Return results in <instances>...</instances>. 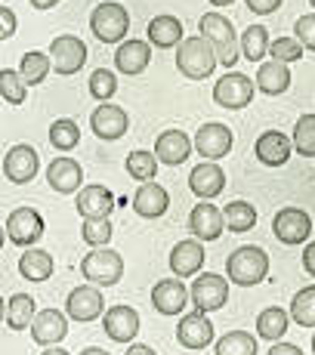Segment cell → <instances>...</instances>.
<instances>
[{
    "mask_svg": "<svg viewBox=\"0 0 315 355\" xmlns=\"http://www.w3.org/2000/svg\"><path fill=\"white\" fill-rule=\"evenodd\" d=\"M198 31L214 46L216 65L232 68L238 62V34H235V25H232L223 12H204L201 22H198Z\"/></svg>",
    "mask_w": 315,
    "mask_h": 355,
    "instance_id": "obj_1",
    "label": "cell"
},
{
    "mask_svg": "<svg viewBox=\"0 0 315 355\" xmlns=\"http://www.w3.org/2000/svg\"><path fill=\"white\" fill-rule=\"evenodd\" d=\"M176 68H180V74H186L189 80L210 78L216 68V53H214V46H210V40H204L201 34L182 37L180 50H176Z\"/></svg>",
    "mask_w": 315,
    "mask_h": 355,
    "instance_id": "obj_2",
    "label": "cell"
},
{
    "mask_svg": "<svg viewBox=\"0 0 315 355\" xmlns=\"http://www.w3.org/2000/svg\"><path fill=\"white\" fill-rule=\"evenodd\" d=\"M225 272H229L232 284L253 288V284L266 282V275H269V257H266L263 248L244 244V248H238L235 254L225 259Z\"/></svg>",
    "mask_w": 315,
    "mask_h": 355,
    "instance_id": "obj_3",
    "label": "cell"
},
{
    "mask_svg": "<svg viewBox=\"0 0 315 355\" xmlns=\"http://www.w3.org/2000/svg\"><path fill=\"white\" fill-rule=\"evenodd\" d=\"M80 272H84L87 282H93V288H112L124 278V259L118 250L96 248L80 259Z\"/></svg>",
    "mask_w": 315,
    "mask_h": 355,
    "instance_id": "obj_4",
    "label": "cell"
},
{
    "mask_svg": "<svg viewBox=\"0 0 315 355\" xmlns=\"http://www.w3.org/2000/svg\"><path fill=\"white\" fill-rule=\"evenodd\" d=\"M90 28L102 44H121L130 31V12L121 3H99L90 16Z\"/></svg>",
    "mask_w": 315,
    "mask_h": 355,
    "instance_id": "obj_5",
    "label": "cell"
},
{
    "mask_svg": "<svg viewBox=\"0 0 315 355\" xmlns=\"http://www.w3.org/2000/svg\"><path fill=\"white\" fill-rule=\"evenodd\" d=\"M50 65L56 68V74H74L80 71L87 62V44L80 37H74V34H59V37H53L50 44Z\"/></svg>",
    "mask_w": 315,
    "mask_h": 355,
    "instance_id": "obj_6",
    "label": "cell"
},
{
    "mask_svg": "<svg viewBox=\"0 0 315 355\" xmlns=\"http://www.w3.org/2000/svg\"><path fill=\"white\" fill-rule=\"evenodd\" d=\"M272 232H275V238L282 244L297 248L312 235V220L303 207H282L275 214V220H272Z\"/></svg>",
    "mask_w": 315,
    "mask_h": 355,
    "instance_id": "obj_7",
    "label": "cell"
},
{
    "mask_svg": "<svg viewBox=\"0 0 315 355\" xmlns=\"http://www.w3.org/2000/svg\"><path fill=\"white\" fill-rule=\"evenodd\" d=\"M191 303L198 306V312H216L225 306V300H229V282H225L223 275H214V272H204V275H198V282H191V291H189Z\"/></svg>",
    "mask_w": 315,
    "mask_h": 355,
    "instance_id": "obj_8",
    "label": "cell"
},
{
    "mask_svg": "<svg viewBox=\"0 0 315 355\" xmlns=\"http://www.w3.org/2000/svg\"><path fill=\"white\" fill-rule=\"evenodd\" d=\"M6 238L19 248H31L34 241L44 238V216L34 207H16L10 216H6Z\"/></svg>",
    "mask_w": 315,
    "mask_h": 355,
    "instance_id": "obj_9",
    "label": "cell"
},
{
    "mask_svg": "<svg viewBox=\"0 0 315 355\" xmlns=\"http://www.w3.org/2000/svg\"><path fill=\"white\" fill-rule=\"evenodd\" d=\"M253 99V80L248 74H238V71H229L225 78L216 80L214 87V102L229 112H238V108H248Z\"/></svg>",
    "mask_w": 315,
    "mask_h": 355,
    "instance_id": "obj_10",
    "label": "cell"
},
{
    "mask_svg": "<svg viewBox=\"0 0 315 355\" xmlns=\"http://www.w3.org/2000/svg\"><path fill=\"white\" fill-rule=\"evenodd\" d=\"M105 309V300H102V291L93 288V284H80L68 293V303H65V315L74 318V322H93V318L102 315Z\"/></svg>",
    "mask_w": 315,
    "mask_h": 355,
    "instance_id": "obj_11",
    "label": "cell"
},
{
    "mask_svg": "<svg viewBox=\"0 0 315 355\" xmlns=\"http://www.w3.org/2000/svg\"><path fill=\"white\" fill-rule=\"evenodd\" d=\"M232 142H235V136H232V130L225 127V124H204L195 133V142H191V148H195L201 158L220 161V158L229 155Z\"/></svg>",
    "mask_w": 315,
    "mask_h": 355,
    "instance_id": "obj_12",
    "label": "cell"
},
{
    "mask_svg": "<svg viewBox=\"0 0 315 355\" xmlns=\"http://www.w3.org/2000/svg\"><path fill=\"white\" fill-rule=\"evenodd\" d=\"M40 170V158L37 152H34L31 146H12L10 152H6L3 158V173L10 182H16V186H25V182H31L34 176H37Z\"/></svg>",
    "mask_w": 315,
    "mask_h": 355,
    "instance_id": "obj_13",
    "label": "cell"
},
{
    "mask_svg": "<svg viewBox=\"0 0 315 355\" xmlns=\"http://www.w3.org/2000/svg\"><path fill=\"white\" fill-rule=\"evenodd\" d=\"M90 127L99 139H121L130 127V114L121 105H112V102H102L99 108H93L90 114Z\"/></svg>",
    "mask_w": 315,
    "mask_h": 355,
    "instance_id": "obj_14",
    "label": "cell"
},
{
    "mask_svg": "<svg viewBox=\"0 0 315 355\" xmlns=\"http://www.w3.org/2000/svg\"><path fill=\"white\" fill-rule=\"evenodd\" d=\"M68 334V318L59 309H40L31 318V340L40 346H56L62 343Z\"/></svg>",
    "mask_w": 315,
    "mask_h": 355,
    "instance_id": "obj_15",
    "label": "cell"
},
{
    "mask_svg": "<svg viewBox=\"0 0 315 355\" xmlns=\"http://www.w3.org/2000/svg\"><path fill=\"white\" fill-rule=\"evenodd\" d=\"M176 340H180V346H186V349H204V346L214 343V322H210L204 312H191V315L180 318Z\"/></svg>",
    "mask_w": 315,
    "mask_h": 355,
    "instance_id": "obj_16",
    "label": "cell"
},
{
    "mask_svg": "<svg viewBox=\"0 0 315 355\" xmlns=\"http://www.w3.org/2000/svg\"><path fill=\"white\" fill-rule=\"evenodd\" d=\"M189 189L195 192L201 201H210V198H216V195H223V189H225V173H223V167L216 161H204V164H198L195 170L189 173Z\"/></svg>",
    "mask_w": 315,
    "mask_h": 355,
    "instance_id": "obj_17",
    "label": "cell"
},
{
    "mask_svg": "<svg viewBox=\"0 0 315 355\" xmlns=\"http://www.w3.org/2000/svg\"><path fill=\"white\" fill-rule=\"evenodd\" d=\"M102 327L114 343H130L139 334V312L133 306H112L102 318Z\"/></svg>",
    "mask_w": 315,
    "mask_h": 355,
    "instance_id": "obj_18",
    "label": "cell"
},
{
    "mask_svg": "<svg viewBox=\"0 0 315 355\" xmlns=\"http://www.w3.org/2000/svg\"><path fill=\"white\" fill-rule=\"evenodd\" d=\"M186 300H189V291L180 278H164L152 291V306L161 315H180L186 309Z\"/></svg>",
    "mask_w": 315,
    "mask_h": 355,
    "instance_id": "obj_19",
    "label": "cell"
},
{
    "mask_svg": "<svg viewBox=\"0 0 315 355\" xmlns=\"http://www.w3.org/2000/svg\"><path fill=\"white\" fill-rule=\"evenodd\" d=\"M189 229L195 232V241H216L223 235V210L210 201H201L198 207H191Z\"/></svg>",
    "mask_w": 315,
    "mask_h": 355,
    "instance_id": "obj_20",
    "label": "cell"
},
{
    "mask_svg": "<svg viewBox=\"0 0 315 355\" xmlns=\"http://www.w3.org/2000/svg\"><path fill=\"white\" fill-rule=\"evenodd\" d=\"M46 182L56 189L59 195H71L80 189L84 182V170L74 158H53V164L46 167Z\"/></svg>",
    "mask_w": 315,
    "mask_h": 355,
    "instance_id": "obj_21",
    "label": "cell"
},
{
    "mask_svg": "<svg viewBox=\"0 0 315 355\" xmlns=\"http://www.w3.org/2000/svg\"><path fill=\"white\" fill-rule=\"evenodd\" d=\"M74 207H78V214L84 220H108V214L114 210V195L105 186H87L80 189Z\"/></svg>",
    "mask_w": 315,
    "mask_h": 355,
    "instance_id": "obj_22",
    "label": "cell"
},
{
    "mask_svg": "<svg viewBox=\"0 0 315 355\" xmlns=\"http://www.w3.org/2000/svg\"><path fill=\"white\" fill-rule=\"evenodd\" d=\"M170 207V195L164 186H158V182H142L139 189H136L133 195V210L139 216H146V220H158V216H164Z\"/></svg>",
    "mask_w": 315,
    "mask_h": 355,
    "instance_id": "obj_23",
    "label": "cell"
},
{
    "mask_svg": "<svg viewBox=\"0 0 315 355\" xmlns=\"http://www.w3.org/2000/svg\"><path fill=\"white\" fill-rule=\"evenodd\" d=\"M253 152H257V158L263 161L266 167H284L287 158H291V152H293V146L284 133H278V130H266V133L257 139Z\"/></svg>",
    "mask_w": 315,
    "mask_h": 355,
    "instance_id": "obj_24",
    "label": "cell"
},
{
    "mask_svg": "<svg viewBox=\"0 0 315 355\" xmlns=\"http://www.w3.org/2000/svg\"><path fill=\"white\" fill-rule=\"evenodd\" d=\"M152 155H155V161L176 167V164H182L191 155V139L186 133H180V130H164V133L158 136Z\"/></svg>",
    "mask_w": 315,
    "mask_h": 355,
    "instance_id": "obj_25",
    "label": "cell"
},
{
    "mask_svg": "<svg viewBox=\"0 0 315 355\" xmlns=\"http://www.w3.org/2000/svg\"><path fill=\"white\" fill-rule=\"evenodd\" d=\"M204 266V248L201 241H195V238H189V241H180L173 250H170V269H173V275L180 278H191L198 269Z\"/></svg>",
    "mask_w": 315,
    "mask_h": 355,
    "instance_id": "obj_26",
    "label": "cell"
},
{
    "mask_svg": "<svg viewBox=\"0 0 315 355\" xmlns=\"http://www.w3.org/2000/svg\"><path fill=\"white\" fill-rule=\"evenodd\" d=\"M152 62V46L148 40H124L114 53V68L124 74H142Z\"/></svg>",
    "mask_w": 315,
    "mask_h": 355,
    "instance_id": "obj_27",
    "label": "cell"
},
{
    "mask_svg": "<svg viewBox=\"0 0 315 355\" xmlns=\"http://www.w3.org/2000/svg\"><path fill=\"white\" fill-rule=\"evenodd\" d=\"M253 87H257L259 93H266V96H282V93H287V87H291V68L284 62H275V59L259 62L257 84Z\"/></svg>",
    "mask_w": 315,
    "mask_h": 355,
    "instance_id": "obj_28",
    "label": "cell"
},
{
    "mask_svg": "<svg viewBox=\"0 0 315 355\" xmlns=\"http://www.w3.org/2000/svg\"><path fill=\"white\" fill-rule=\"evenodd\" d=\"M182 22L176 16H155L148 22V46L158 50H170V46H180L182 40Z\"/></svg>",
    "mask_w": 315,
    "mask_h": 355,
    "instance_id": "obj_29",
    "label": "cell"
},
{
    "mask_svg": "<svg viewBox=\"0 0 315 355\" xmlns=\"http://www.w3.org/2000/svg\"><path fill=\"white\" fill-rule=\"evenodd\" d=\"M34 315H37V303H34L31 293H12V297L6 300L3 318L12 331H25V327H31Z\"/></svg>",
    "mask_w": 315,
    "mask_h": 355,
    "instance_id": "obj_30",
    "label": "cell"
},
{
    "mask_svg": "<svg viewBox=\"0 0 315 355\" xmlns=\"http://www.w3.org/2000/svg\"><path fill=\"white\" fill-rule=\"evenodd\" d=\"M53 269H56L53 257L37 248H28L22 254V259H19V272H22L25 282H46V278L53 275Z\"/></svg>",
    "mask_w": 315,
    "mask_h": 355,
    "instance_id": "obj_31",
    "label": "cell"
},
{
    "mask_svg": "<svg viewBox=\"0 0 315 355\" xmlns=\"http://www.w3.org/2000/svg\"><path fill=\"white\" fill-rule=\"evenodd\" d=\"M287 324H291V318H287V312L282 309V306H269V309L259 312L257 334L263 340H272V343H278V340L287 334Z\"/></svg>",
    "mask_w": 315,
    "mask_h": 355,
    "instance_id": "obj_32",
    "label": "cell"
},
{
    "mask_svg": "<svg viewBox=\"0 0 315 355\" xmlns=\"http://www.w3.org/2000/svg\"><path fill=\"white\" fill-rule=\"evenodd\" d=\"M50 68L53 65H50V56H46V53L31 50V53H25L22 62H19V78L25 80V87H37V84H44L46 80Z\"/></svg>",
    "mask_w": 315,
    "mask_h": 355,
    "instance_id": "obj_33",
    "label": "cell"
},
{
    "mask_svg": "<svg viewBox=\"0 0 315 355\" xmlns=\"http://www.w3.org/2000/svg\"><path fill=\"white\" fill-rule=\"evenodd\" d=\"M223 226H229V232H250L257 226V210L248 201H232L223 210Z\"/></svg>",
    "mask_w": 315,
    "mask_h": 355,
    "instance_id": "obj_34",
    "label": "cell"
},
{
    "mask_svg": "<svg viewBox=\"0 0 315 355\" xmlns=\"http://www.w3.org/2000/svg\"><path fill=\"white\" fill-rule=\"evenodd\" d=\"M216 355H257V337L248 331H229L216 340Z\"/></svg>",
    "mask_w": 315,
    "mask_h": 355,
    "instance_id": "obj_35",
    "label": "cell"
},
{
    "mask_svg": "<svg viewBox=\"0 0 315 355\" xmlns=\"http://www.w3.org/2000/svg\"><path fill=\"white\" fill-rule=\"evenodd\" d=\"M300 327H315V284L303 288L300 293H293L291 300V315Z\"/></svg>",
    "mask_w": 315,
    "mask_h": 355,
    "instance_id": "obj_36",
    "label": "cell"
},
{
    "mask_svg": "<svg viewBox=\"0 0 315 355\" xmlns=\"http://www.w3.org/2000/svg\"><path fill=\"white\" fill-rule=\"evenodd\" d=\"M238 50L244 53V59H250V62H259V59L266 56V50H269V31H266L263 25H250V28L241 34V44H238Z\"/></svg>",
    "mask_w": 315,
    "mask_h": 355,
    "instance_id": "obj_37",
    "label": "cell"
},
{
    "mask_svg": "<svg viewBox=\"0 0 315 355\" xmlns=\"http://www.w3.org/2000/svg\"><path fill=\"white\" fill-rule=\"evenodd\" d=\"M50 142H53V148H59V152H71V148L80 142V127L74 124L71 118L53 121V127H50Z\"/></svg>",
    "mask_w": 315,
    "mask_h": 355,
    "instance_id": "obj_38",
    "label": "cell"
},
{
    "mask_svg": "<svg viewBox=\"0 0 315 355\" xmlns=\"http://www.w3.org/2000/svg\"><path fill=\"white\" fill-rule=\"evenodd\" d=\"M293 148H297L303 158H315V114H303L293 127Z\"/></svg>",
    "mask_w": 315,
    "mask_h": 355,
    "instance_id": "obj_39",
    "label": "cell"
},
{
    "mask_svg": "<svg viewBox=\"0 0 315 355\" xmlns=\"http://www.w3.org/2000/svg\"><path fill=\"white\" fill-rule=\"evenodd\" d=\"M127 173L133 176V180H139V182H152L155 180V173H158V161H155V155L152 152H130L127 155Z\"/></svg>",
    "mask_w": 315,
    "mask_h": 355,
    "instance_id": "obj_40",
    "label": "cell"
},
{
    "mask_svg": "<svg viewBox=\"0 0 315 355\" xmlns=\"http://www.w3.org/2000/svg\"><path fill=\"white\" fill-rule=\"evenodd\" d=\"M0 96H3L10 105H22L25 96H28V87H25V80L19 78V71H10V68H3L0 71Z\"/></svg>",
    "mask_w": 315,
    "mask_h": 355,
    "instance_id": "obj_41",
    "label": "cell"
},
{
    "mask_svg": "<svg viewBox=\"0 0 315 355\" xmlns=\"http://www.w3.org/2000/svg\"><path fill=\"white\" fill-rule=\"evenodd\" d=\"M90 93L93 99L99 102H108L118 93V78H114V71H108V68H99V71L90 74Z\"/></svg>",
    "mask_w": 315,
    "mask_h": 355,
    "instance_id": "obj_42",
    "label": "cell"
},
{
    "mask_svg": "<svg viewBox=\"0 0 315 355\" xmlns=\"http://www.w3.org/2000/svg\"><path fill=\"white\" fill-rule=\"evenodd\" d=\"M80 238H84L90 248H105L108 238H112V223L108 220H84L80 223Z\"/></svg>",
    "mask_w": 315,
    "mask_h": 355,
    "instance_id": "obj_43",
    "label": "cell"
},
{
    "mask_svg": "<svg viewBox=\"0 0 315 355\" xmlns=\"http://www.w3.org/2000/svg\"><path fill=\"white\" fill-rule=\"evenodd\" d=\"M266 53H272V59L275 62H297L300 56H303V46L297 44L293 37H278V40H269V50Z\"/></svg>",
    "mask_w": 315,
    "mask_h": 355,
    "instance_id": "obj_44",
    "label": "cell"
},
{
    "mask_svg": "<svg viewBox=\"0 0 315 355\" xmlns=\"http://www.w3.org/2000/svg\"><path fill=\"white\" fill-rule=\"evenodd\" d=\"M293 40H297L303 50L315 53V12H306V16L297 19V25H293Z\"/></svg>",
    "mask_w": 315,
    "mask_h": 355,
    "instance_id": "obj_45",
    "label": "cell"
},
{
    "mask_svg": "<svg viewBox=\"0 0 315 355\" xmlns=\"http://www.w3.org/2000/svg\"><path fill=\"white\" fill-rule=\"evenodd\" d=\"M19 28V19H16V12L12 10H6V6H0V40H6V37H12Z\"/></svg>",
    "mask_w": 315,
    "mask_h": 355,
    "instance_id": "obj_46",
    "label": "cell"
},
{
    "mask_svg": "<svg viewBox=\"0 0 315 355\" xmlns=\"http://www.w3.org/2000/svg\"><path fill=\"white\" fill-rule=\"evenodd\" d=\"M244 3H248V10L259 12V16H269V12H275L282 6V0H244Z\"/></svg>",
    "mask_w": 315,
    "mask_h": 355,
    "instance_id": "obj_47",
    "label": "cell"
},
{
    "mask_svg": "<svg viewBox=\"0 0 315 355\" xmlns=\"http://www.w3.org/2000/svg\"><path fill=\"white\" fill-rule=\"evenodd\" d=\"M303 269L315 278V241H309V244L303 248Z\"/></svg>",
    "mask_w": 315,
    "mask_h": 355,
    "instance_id": "obj_48",
    "label": "cell"
},
{
    "mask_svg": "<svg viewBox=\"0 0 315 355\" xmlns=\"http://www.w3.org/2000/svg\"><path fill=\"white\" fill-rule=\"evenodd\" d=\"M269 355H303V349L293 346V343H282V340H278V343L269 349Z\"/></svg>",
    "mask_w": 315,
    "mask_h": 355,
    "instance_id": "obj_49",
    "label": "cell"
},
{
    "mask_svg": "<svg viewBox=\"0 0 315 355\" xmlns=\"http://www.w3.org/2000/svg\"><path fill=\"white\" fill-rule=\"evenodd\" d=\"M124 355H158L152 346H146V343H130V349Z\"/></svg>",
    "mask_w": 315,
    "mask_h": 355,
    "instance_id": "obj_50",
    "label": "cell"
},
{
    "mask_svg": "<svg viewBox=\"0 0 315 355\" xmlns=\"http://www.w3.org/2000/svg\"><path fill=\"white\" fill-rule=\"evenodd\" d=\"M56 3H59V0H31L34 10H53Z\"/></svg>",
    "mask_w": 315,
    "mask_h": 355,
    "instance_id": "obj_51",
    "label": "cell"
},
{
    "mask_svg": "<svg viewBox=\"0 0 315 355\" xmlns=\"http://www.w3.org/2000/svg\"><path fill=\"white\" fill-rule=\"evenodd\" d=\"M44 355H71V352H65L62 346H50V349H44Z\"/></svg>",
    "mask_w": 315,
    "mask_h": 355,
    "instance_id": "obj_52",
    "label": "cell"
},
{
    "mask_svg": "<svg viewBox=\"0 0 315 355\" xmlns=\"http://www.w3.org/2000/svg\"><path fill=\"white\" fill-rule=\"evenodd\" d=\"M80 355H108V352L99 349V346H90V349H80Z\"/></svg>",
    "mask_w": 315,
    "mask_h": 355,
    "instance_id": "obj_53",
    "label": "cell"
},
{
    "mask_svg": "<svg viewBox=\"0 0 315 355\" xmlns=\"http://www.w3.org/2000/svg\"><path fill=\"white\" fill-rule=\"evenodd\" d=\"M214 6H229V3H235V0H210Z\"/></svg>",
    "mask_w": 315,
    "mask_h": 355,
    "instance_id": "obj_54",
    "label": "cell"
},
{
    "mask_svg": "<svg viewBox=\"0 0 315 355\" xmlns=\"http://www.w3.org/2000/svg\"><path fill=\"white\" fill-rule=\"evenodd\" d=\"M3 312H6V303H3V297H0V322H3Z\"/></svg>",
    "mask_w": 315,
    "mask_h": 355,
    "instance_id": "obj_55",
    "label": "cell"
},
{
    "mask_svg": "<svg viewBox=\"0 0 315 355\" xmlns=\"http://www.w3.org/2000/svg\"><path fill=\"white\" fill-rule=\"evenodd\" d=\"M3 241H6V232H3V226H0V248H3Z\"/></svg>",
    "mask_w": 315,
    "mask_h": 355,
    "instance_id": "obj_56",
    "label": "cell"
},
{
    "mask_svg": "<svg viewBox=\"0 0 315 355\" xmlns=\"http://www.w3.org/2000/svg\"><path fill=\"white\" fill-rule=\"evenodd\" d=\"M312 352H315V334H312Z\"/></svg>",
    "mask_w": 315,
    "mask_h": 355,
    "instance_id": "obj_57",
    "label": "cell"
},
{
    "mask_svg": "<svg viewBox=\"0 0 315 355\" xmlns=\"http://www.w3.org/2000/svg\"><path fill=\"white\" fill-rule=\"evenodd\" d=\"M309 3H312V10H315V0H309Z\"/></svg>",
    "mask_w": 315,
    "mask_h": 355,
    "instance_id": "obj_58",
    "label": "cell"
}]
</instances>
